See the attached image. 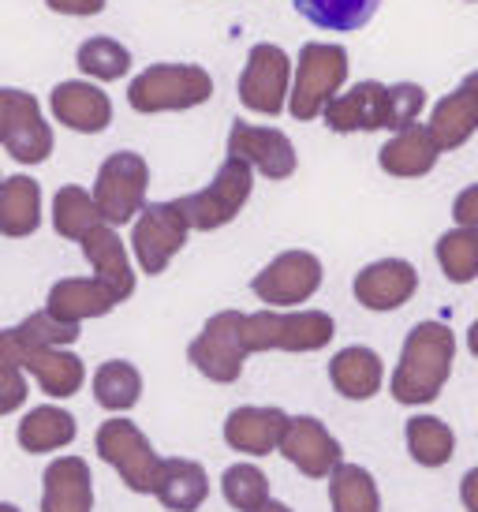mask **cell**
<instances>
[{"instance_id":"cell-8","label":"cell","mask_w":478,"mask_h":512,"mask_svg":"<svg viewBox=\"0 0 478 512\" xmlns=\"http://www.w3.org/2000/svg\"><path fill=\"white\" fill-rule=\"evenodd\" d=\"M98 456L109 464V468L120 471L127 490L135 494H154L157 490V475H161V456L150 445V438L142 434L131 419H109L101 423L98 438Z\"/></svg>"},{"instance_id":"cell-4","label":"cell","mask_w":478,"mask_h":512,"mask_svg":"<svg viewBox=\"0 0 478 512\" xmlns=\"http://www.w3.org/2000/svg\"><path fill=\"white\" fill-rule=\"evenodd\" d=\"M337 337V322L325 311H258L243 322L247 352H322Z\"/></svg>"},{"instance_id":"cell-6","label":"cell","mask_w":478,"mask_h":512,"mask_svg":"<svg viewBox=\"0 0 478 512\" xmlns=\"http://www.w3.org/2000/svg\"><path fill=\"white\" fill-rule=\"evenodd\" d=\"M146 187H150V165L135 150H116L101 161L94 180V202H98L105 225H127L146 210Z\"/></svg>"},{"instance_id":"cell-27","label":"cell","mask_w":478,"mask_h":512,"mask_svg":"<svg viewBox=\"0 0 478 512\" xmlns=\"http://www.w3.org/2000/svg\"><path fill=\"white\" fill-rule=\"evenodd\" d=\"M42 225V184L30 176H8L0 187V236L23 240Z\"/></svg>"},{"instance_id":"cell-40","label":"cell","mask_w":478,"mask_h":512,"mask_svg":"<svg viewBox=\"0 0 478 512\" xmlns=\"http://www.w3.org/2000/svg\"><path fill=\"white\" fill-rule=\"evenodd\" d=\"M109 0H45V8L57 15H71V19H86V15H101Z\"/></svg>"},{"instance_id":"cell-45","label":"cell","mask_w":478,"mask_h":512,"mask_svg":"<svg viewBox=\"0 0 478 512\" xmlns=\"http://www.w3.org/2000/svg\"><path fill=\"white\" fill-rule=\"evenodd\" d=\"M0 512H19V509H15L12 501H0Z\"/></svg>"},{"instance_id":"cell-13","label":"cell","mask_w":478,"mask_h":512,"mask_svg":"<svg viewBox=\"0 0 478 512\" xmlns=\"http://www.w3.org/2000/svg\"><path fill=\"white\" fill-rule=\"evenodd\" d=\"M281 456L288 464H296L307 479H329L344 464L340 441L314 415H292L288 419V430L281 438Z\"/></svg>"},{"instance_id":"cell-42","label":"cell","mask_w":478,"mask_h":512,"mask_svg":"<svg viewBox=\"0 0 478 512\" xmlns=\"http://www.w3.org/2000/svg\"><path fill=\"white\" fill-rule=\"evenodd\" d=\"M460 501H464L467 512H478V468H471L460 483Z\"/></svg>"},{"instance_id":"cell-43","label":"cell","mask_w":478,"mask_h":512,"mask_svg":"<svg viewBox=\"0 0 478 512\" xmlns=\"http://www.w3.org/2000/svg\"><path fill=\"white\" fill-rule=\"evenodd\" d=\"M251 512H292V509H288V505H284V501H273V498H266V501H262V505H258V509H251Z\"/></svg>"},{"instance_id":"cell-23","label":"cell","mask_w":478,"mask_h":512,"mask_svg":"<svg viewBox=\"0 0 478 512\" xmlns=\"http://www.w3.org/2000/svg\"><path fill=\"white\" fill-rule=\"evenodd\" d=\"M329 382L340 397L348 400H370L381 393L385 385V363L374 348L366 344H352V348H340L337 356L329 359Z\"/></svg>"},{"instance_id":"cell-2","label":"cell","mask_w":478,"mask_h":512,"mask_svg":"<svg viewBox=\"0 0 478 512\" xmlns=\"http://www.w3.org/2000/svg\"><path fill=\"white\" fill-rule=\"evenodd\" d=\"M213 98V75L198 64H150L127 86V105L142 116L183 113Z\"/></svg>"},{"instance_id":"cell-28","label":"cell","mask_w":478,"mask_h":512,"mask_svg":"<svg viewBox=\"0 0 478 512\" xmlns=\"http://www.w3.org/2000/svg\"><path fill=\"white\" fill-rule=\"evenodd\" d=\"M19 449L27 453H53V449H64L75 441V415L64 412V408H53V404H42V408H30L27 419H19Z\"/></svg>"},{"instance_id":"cell-1","label":"cell","mask_w":478,"mask_h":512,"mask_svg":"<svg viewBox=\"0 0 478 512\" xmlns=\"http://www.w3.org/2000/svg\"><path fill=\"white\" fill-rule=\"evenodd\" d=\"M452 359H456L452 329L441 326V322H419L404 337V348H400V363H396L393 382H389L393 400L404 408L434 404L445 382H449Z\"/></svg>"},{"instance_id":"cell-41","label":"cell","mask_w":478,"mask_h":512,"mask_svg":"<svg viewBox=\"0 0 478 512\" xmlns=\"http://www.w3.org/2000/svg\"><path fill=\"white\" fill-rule=\"evenodd\" d=\"M15 86H0V143L8 139V128H12V113H15Z\"/></svg>"},{"instance_id":"cell-11","label":"cell","mask_w":478,"mask_h":512,"mask_svg":"<svg viewBox=\"0 0 478 512\" xmlns=\"http://www.w3.org/2000/svg\"><path fill=\"white\" fill-rule=\"evenodd\" d=\"M322 288V258L310 251H284L266 270L254 273L251 292L266 307H299Z\"/></svg>"},{"instance_id":"cell-20","label":"cell","mask_w":478,"mask_h":512,"mask_svg":"<svg viewBox=\"0 0 478 512\" xmlns=\"http://www.w3.org/2000/svg\"><path fill=\"white\" fill-rule=\"evenodd\" d=\"M120 299L113 296V288L98 281V277H64L49 288L45 311L57 314L60 322H86V318H105Z\"/></svg>"},{"instance_id":"cell-18","label":"cell","mask_w":478,"mask_h":512,"mask_svg":"<svg viewBox=\"0 0 478 512\" xmlns=\"http://www.w3.org/2000/svg\"><path fill=\"white\" fill-rule=\"evenodd\" d=\"M292 415L281 408H258V404H243L236 412H228L225 419V441L236 453L247 456H266L273 449H281V438L288 430Z\"/></svg>"},{"instance_id":"cell-7","label":"cell","mask_w":478,"mask_h":512,"mask_svg":"<svg viewBox=\"0 0 478 512\" xmlns=\"http://www.w3.org/2000/svg\"><path fill=\"white\" fill-rule=\"evenodd\" d=\"M292 75H296L292 57L284 53L281 45L258 42L247 53V64L239 72V83H236L239 105L247 113H258V116L284 113L288 109V94H292Z\"/></svg>"},{"instance_id":"cell-30","label":"cell","mask_w":478,"mask_h":512,"mask_svg":"<svg viewBox=\"0 0 478 512\" xmlns=\"http://www.w3.org/2000/svg\"><path fill=\"white\" fill-rule=\"evenodd\" d=\"M404 438H408V453L419 468H445L452 453H456V434L437 415H415V419H408Z\"/></svg>"},{"instance_id":"cell-17","label":"cell","mask_w":478,"mask_h":512,"mask_svg":"<svg viewBox=\"0 0 478 512\" xmlns=\"http://www.w3.org/2000/svg\"><path fill=\"white\" fill-rule=\"evenodd\" d=\"M426 131L434 135L441 154H452L478 131V72L464 75V83L430 109Z\"/></svg>"},{"instance_id":"cell-26","label":"cell","mask_w":478,"mask_h":512,"mask_svg":"<svg viewBox=\"0 0 478 512\" xmlns=\"http://www.w3.org/2000/svg\"><path fill=\"white\" fill-rule=\"evenodd\" d=\"M157 501L169 512H198L210 498V479L198 460H183L169 456L161 460V475H157Z\"/></svg>"},{"instance_id":"cell-15","label":"cell","mask_w":478,"mask_h":512,"mask_svg":"<svg viewBox=\"0 0 478 512\" xmlns=\"http://www.w3.org/2000/svg\"><path fill=\"white\" fill-rule=\"evenodd\" d=\"M352 292L366 311H396L419 292V270L408 258H378V262H370L355 273Z\"/></svg>"},{"instance_id":"cell-38","label":"cell","mask_w":478,"mask_h":512,"mask_svg":"<svg viewBox=\"0 0 478 512\" xmlns=\"http://www.w3.org/2000/svg\"><path fill=\"white\" fill-rule=\"evenodd\" d=\"M27 378H23V367L15 363H0V415H12L27 404Z\"/></svg>"},{"instance_id":"cell-14","label":"cell","mask_w":478,"mask_h":512,"mask_svg":"<svg viewBox=\"0 0 478 512\" xmlns=\"http://www.w3.org/2000/svg\"><path fill=\"white\" fill-rule=\"evenodd\" d=\"M325 128L337 135L355 131H389V86L378 79H363L352 90H340L337 98L325 105Z\"/></svg>"},{"instance_id":"cell-34","label":"cell","mask_w":478,"mask_h":512,"mask_svg":"<svg viewBox=\"0 0 478 512\" xmlns=\"http://www.w3.org/2000/svg\"><path fill=\"white\" fill-rule=\"evenodd\" d=\"M437 266L452 285H471L478 277V232L471 228H452L434 247Z\"/></svg>"},{"instance_id":"cell-46","label":"cell","mask_w":478,"mask_h":512,"mask_svg":"<svg viewBox=\"0 0 478 512\" xmlns=\"http://www.w3.org/2000/svg\"><path fill=\"white\" fill-rule=\"evenodd\" d=\"M0 187H4V176H0Z\"/></svg>"},{"instance_id":"cell-25","label":"cell","mask_w":478,"mask_h":512,"mask_svg":"<svg viewBox=\"0 0 478 512\" xmlns=\"http://www.w3.org/2000/svg\"><path fill=\"white\" fill-rule=\"evenodd\" d=\"M19 367L34 374V382L42 385V393L60 397V400L75 397L86 382L83 359L71 356L68 348H53V344H45V348H27L23 359H19Z\"/></svg>"},{"instance_id":"cell-19","label":"cell","mask_w":478,"mask_h":512,"mask_svg":"<svg viewBox=\"0 0 478 512\" xmlns=\"http://www.w3.org/2000/svg\"><path fill=\"white\" fill-rule=\"evenodd\" d=\"M94 475L83 456H60L42 475V512H90Z\"/></svg>"},{"instance_id":"cell-24","label":"cell","mask_w":478,"mask_h":512,"mask_svg":"<svg viewBox=\"0 0 478 512\" xmlns=\"http://www.w3.org/2000/svg\"><path fill=\"white\" fill-rule=\"evenodd\" d=\"M437 157H441V146L434 143V135L415 124V128L396 131L393 139L381 146L378 165L396 180H419L437 169Z\"/></svg>"},{"instance_id":"cell-47","label":"cell","mask_w":478,"mask_h":512,"mask_svg":"<svg viewBox=\"0 0 478 512\" xmlns=\"http://www.w3.org/2000/svg\"><path fill=\"white\" fill-rule=\"evenodd\" d=\"M471 4H475V0H471Z\"/></svg>"},{"instance_id":"cell-16","label":"cell","mask_w":478,"mask_h":512,"mask_svg":"<svg viewBox=\"0 0 478 512\" xmlns=\"http://www.w3.org/2000/svg\"><path fill=\"white\" fill-rule=\"evenodd\" d=\"M49 109L68 131L79 135H101V131L113 124V101L105 90L90 83V79H68L57 83L49 94Z\"/></svg>"},{"instance_id":"cell-3","label":"cell","mask_w":478,"mask_h":512,"mask_svg":"<svg viewBox=\"0 0 478 512\" xmlns=\"http://www.w3.org/2000/svg\"><path fill=\"white\" fill-rule=\"evenodd\" d=\"M348 49L337 42H307L299 49V64L292 75V94H288V113L296 120H318L325 105L337 98L348 83Z\"/></svg>"},{"instance_id":"cell-29","label":"cell","mask_w":478,"mask_h":512,"mask_svg":"<svg viewBox=\"0 0 478 512\" xmlns=\"http://www.w3.org/2000/svg\"><path fill=\"white\" fill-rule=\"evenodd\" d=\"M381 0H292L307 23H314L318 30H337V34H352L363 30L374 12H378Z\"/></svg>"},{"instance_id":"cell-35","label":"cell","mask_w":478,"mask_h":512,"mask_svg":"<svg viewBox=\"0 0 478 512\" xmlns=\"http://www.w3.org/2000/svg\"><path fill=\"white\" fill-rule=\"evenodd\" d=\"M75 64L86 79H98V83H113L120 75L131 72V49L120 45L116 38H86L75 53Z\"/></svg>"},{"instance_id":"cell-33","label":"cell","mask_w":478,"mask_h":512,"mask_svg":"<svg viewBox=\"0 0 478 512\" xmlns=\"http://www.w3.org/2000/svg\"><path fill=\"white\" fill-rule=\"evenodd\" d=\"M329 501H333V512H381L378 483L359 464H340L329 475Z\"/></svg>"},{"instance_id":"cell-32","label":"cell","mask_w":478,"mask_h":512,"mask_svg":"<svg viewBox=\"0 0 478 512\" xmlns=\"http://www.w3.org/2000/svg\"><path fill=\"white\" fill-rule=\"evenodd\" d=\"M98 225H105L98 202L90 191H83L79 184H64L53 199V228L64 240H83L86 232H94Z\"/></svg>"},{"instance_id":"cell-31","label":"cell","mask_w":478,"mask_h":512,"mask_svg":"<svg viewBox=\"0 0 478 512\" xmlns=\"http://www.w3.org/2000/svg\"><path fill=\"white\" fill-rule=\"evenodd\" d=\"M142 397V374L127 359H109L94 370V400L105 412H131Z\"/></svg>"},{"instance_id":"cell-44","label":"cell","mask_w":478,"mask_h":512,"mask_svg":"<svg viewBox=\"0 0 478 512\" xmlns=\"http://www.w3.org/2000/svg\"><path fill=\"white\" fill-rule=\"evenodd\" d=\"M467 348H471V356L478 359V318L471 322V329H467Z\"/></svg>"},{"instance_id":"cell-5","label":"cell","mask_w":478,"mask_h":512,"mask_svg":"<svg viewBox=\"0 0 478 512\" xmlns=\"http://www.w3.org/2000/svg\"><path fill=\"white\" fill-rule=\"evenodd\" d=\"M251 191H254V169L243 157L228 154L221 161L217 176L210 180V187H202L195 195H183L180 210L195 232H213V228H225L236 221L239 210L251 199Z\"/></svg>"},{"instance_id":"cell-37","label":"cell","mask_w":478,"mask_h":512,"mask_svg":"<svg viewBox=\"0 0 478 512\" xmlns=\"http://www.w3.org/2000/svg\"><path fill=\"white\" fill-rule=\"evenodd\" d=\"M426 109V90L419 83H393L389 86V131H404L419 124Z\"/></svg>"},{"instance_id":"cell-9","label":"cell","mask_w":478,"mask_h":512,"mask_svg":"<svg viewBox=\"0 0 478 512\" xmlns=\"http://www.w3.org/2000/svg\"><path fill=\"white\" fill-rule=\"evenodd\" d=\"M243 322L247 314L243 311H217L202 326L191 348H187V359L198 374H206L210 382L217 385H232L239 382L243 374V363H247V344H243Z\"/></svg>"},{"instance_id":"cell-12","label":"cell","mask_w":478,"mask_h":512,"mask_svg":"<svg viewBox=\"0 0 478 512\" xmlns=\"http://www.w3.org/2000/svg\"><path fill=\"white\" fill-rule=\"evenodd\" d=\"M228 154L243 157L266 180H288L299 169L296 146L281 128H258V124H247V120H236L228 128Z\"/></svg>"},{"instance_id":"cell-21","label":"cell","mask_w":478,"mask_h":512,"mask_svg":"<svg viewBox=\"0 0 478 512\" xmlns=\"http://www.w3.org/2000/svg\"><path fill=\"white\" fill-rule=\"evenodd\" d=\"M4 150L19 165H42L53 154V128H49V120L42 116L38 98L27 94V90L15 94V113H12L8 139H4Z\"/></svg>"},{"instance_id":"cell-22","label":"cell","mask_w":478,"mask_h":512,"mask_svg":"<svg viewBox=\"0 0 478 512\" xmlns=\"http://www.w3.org/2000/svg\"><path fill=\"white\" fill-rule=\"evenodd\" d=\"M79 243H83L86 262L94 266V277L113 288V296L120 299V303L135 296V270H131L127 247L113 232V225H98L94 232H86Z\"/></svg>"},{"instance_id":"cell-10","label":"cell","mask_w":478,"mask_h":512,"mask_svg":"<svg viewBox=\"0 0 478 512\" xmlns=\"http://www.w3.org/2000/svg\"><path fill=\"white\" fill-rule=\"evenodd\" d=\"M187 217L180 210V199L172 202H150L131 228V251L139 258V270L157 277L169 270V262L183 251L187 243Z\"/></svg>"},{"instance_id":"cell-36","label":"cell","mask_w":478,"mask_h":512,"mask_svg":"<svg viewBox=\"0 0 478 512\" xmlns=\"http://www.w3.org/2000/svg\"><path fill=\"white\" fill-rule=\"evenodd\" d=\"M221 490H225V498L232 509L251 512L269 498V479H266V471L254 468V464H232V468L225 471V479H221Z\"/></svg>"},{"instance_id":"cell-39","label":"cell","mask_w":478,"mask_h":512,"mask_svg":"<svg viewBox=\"0 0 478 512\" xmlns=\"http://www.w3.org/2000/svg\"><path fill=\"white\" fill-rule=\"evenodd\" d=\"M452 217H456V225L460 228L478 232V184L464 187V191L456 195V202H452Z\"/></svg>"}]
</instances>
